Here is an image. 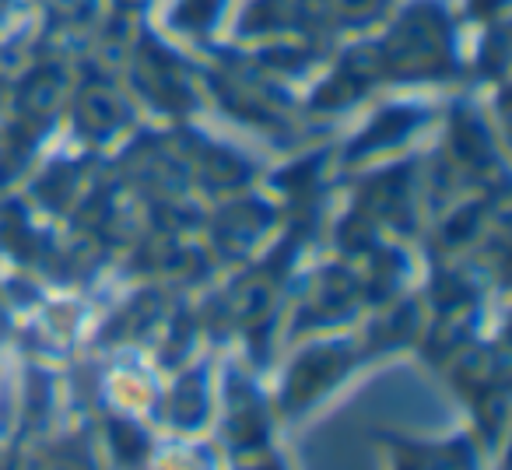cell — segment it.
<instances>
[{
  "label": "cell",
  "instance_id": "cell-4",
  "mask_svg": "<svg viewBox=\"0 0 512 470\" xmlns=\"http://www.w3.org/2000/svg\"><path fill=\"white\" fill-rule=\"evenodd\" d=\"M256 470H278V467H256Z\"/></svg>",
  "mask_w": 512,
  "mask_h": 470
},
{
  "label": "cell",
  "instance_id": "cell-2",
  "mask_svg": "<svg viewBox=\"0 0 512 470\" xmlns=\"http://www.w3.org/2000/svg\"><path fill=\"white\" fill-rule=\"evenodd\" d=\"M200 411H204V397L197 393V379H186L183 390L176 393V414L183 421H197Z\"/></svg>",
  "mask_w": 512,
  "mask_h": 470
},
{
  "label": "cell",
  "instance_id": "cell-1",
  "mask_svg": "<svg viewBox=\"0 0 512 470\" xmlns=\"http://www.w3.org/2000/svg\"><path fill=\"white\" fill-rule=\"evenodd\" d=\"M334 372H337V355H334V351H320V355L302 358V362L295 365V372H292V386H288V397H292V404H302V400L313 397V393L320 390V386L327 383Z\"/></svg>",
  "mask_w": 512,
  "mask_h": 470
},
{
  "label": "cell",
  "instance_id": "cell-3",
  "mask_svg": "<svg viewBox=\"0 0 512 470\" xmlns=\"http://www.w3.org/2000/svg\"><path fill=\"white\" fill-rule=\"evenodd\" d=\"M46 470H85V463H74V460H60V463H50Z\"/></svg>",
  "mask_w": 512,
  "mask_h": 470
}]
</instances>
